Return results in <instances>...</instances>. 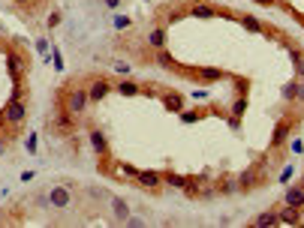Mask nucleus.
I'll use <instances>...</instances> for the list:
<instances>
[{
    "label": "nucleus",
    "mask_w": 304,
    "mask_h": 228,
    "mask_svg": "<svg viewBox=\"0 0 304 228\" xmlns=\"http://www.w3.org/2000/svg\"><path fill=\"white\" fill-rule=\"evenodd\" d=\"M301 183H304V180H301Z\"/></svg>",
    "instance_id": "38"
},
{
    "label": "nucleus",
    "mask_w": 304,
    "mask_h": 228,
    "mask_svg": "<svg viewBox=\"0 0 304 228\" xmlns=\"http://www.w3.org/2000/svg\"><path fill=\"white\" fill-rule=\"evenodd\" d=\"M196 75H199L202 81H220V78H226L220 69H196Z\"/></svg>",
    "instance_id": "17"
},
{
    "label": "nucleus",
    "mask_w": 304,
    "mask_h": 228,
    "mask_svg": "<svg viewBox=\"0 0 304 228\" xmlns=\"http://www.w3.org/2000/svg\"><path fill=\"white\" fill-rule=\"evenodd\" d=\"M292 63H295V72H298V78H304V51L301 48H292Z\"/></svg>",
    "instance_id": "18"
},
{
    "label": "nucleus",
    "mask_w": 304,
    "mask_h": 228,
    "mask_svg": "<svg viewBox=\"0 0 304 228\" xmlns=\"http://www.w3.org/2000/svg\"><path fill=\"white\" fill-rule=\"evenodd\" d=\"M163 180H166L169 186H178V189L187 186V177H184V174H172V171H169V174H163Z\"/></svg>",
    "instance_id": "21"
},
{
    "label": "nucleus",
    "mask_w": 304,
    "mask_h": 228,
    "mask_svg": "<svg viewBox=\"0 0 304 228\" xmlns=\"http://www.w3.org/2000/svg\"><path fill=\"white\" fill-rule=\"evenodd\" d=\"M88 138H91V150H94L97 156H108V141H105V132H102V129L94 126Z\"/></svg>",
    "instance_id": "9"
},
{
    "label": "nucleus",
    "mask_w": 304,
    "mask_h": 228,
    "mask_svg": "<svg viewBox=\"0 0 304 228\" xmlns=\"http://www.w3.org/2000/svg\"><path fill=\"white\" fill-rule=\"evenodd\" d=\"M256 3H268V6H271V3H274V0H256Z\"/></svg>",
    "instance_id": "37"
},
{
    "label": "nucleus",
    "mask_w": 304,
    "mask_h": 228,
    "mask_svg": "<svg viewBox=\"0 0 304 228\" xmlns=\"http://www.w3.org/2000/svg\"><path fill=\"white\" fill-rule=\"evenodd\" d=\"M289 153H304V141L301 138H292L289 141Z\"/></svg>",
    "instance_id": "24"
},
{
    "label": "nucleus",
    "mask_w": 304,
    "mask_h": 228,
    "mask_svg": "<svg viewBox=\"0 0 304 228\" xmlns=\"http://www.w3.org/2000/svg\"><path fill=\"white\" fill-rule=\"evenodd\" d=\"M190 12L199 15V18H211V15H217V9H214L211 3H193V6H190Z\"/></svg>",
    "instance_id": "16"
},
{
    "label": "nucleus",
    "mask_w": 304,
    "mask_h": 228,
    "mask_svg": "<svg viewBox=\"0 0 304 228\" xmlns=\"http://www.w3.org/2000/svg\"><path fill=\"white\" fill-rule=\"evenodd\" d=\"M292 174H295V168H292V165H286V168L280 171V177H277V180H280V183H289V180H292Z\"/></svg>",
    "instance_id": "25"
},
{
    "label": "nucleus",
    "mask_w": 304,
    "mask_h": 228,
    "mask_svg": "<svg viewBox=\"0 0 304 228\" xmlns=\"http://www.w3.org/2000/svg\"><path fill=\"white\" fill-rule=\"evenodd\" d=\"M111 213H115V219H118V222H127V216H130L127 201H124V198H111Z\"/></svg>",
    "instance_id": "15"
},
{
    "label": "nucleus",
    "mask_w": 304,
    "mask_h": 228,
    "mask_svg": "<svg viewBox=\"0 0 304 228\" xmlns=\"http://www.w3.org/2000/svg\"><path fill=\"white\" fill-rule=\"evenodd\" d=\"M57 24H60V12H51L49 15V27H57Z\"/></svg>",
    "instance_id": "34"
},
{
    "label": "nucleus",
    "mask_w": 304,
    "mask_h": 228,
    "mask_svg": "<svg viewBox=\"0 0 304 228\" xmlns=\"http://www.w3.org/2000/svg\"><path fill=\"white\" fill-rule=\"evenodd\" d=\"M111 66H115V69H118L121 75H127V72H130V63H124V60H115V63H111Z\"/></svg>",
    "instance_id": "33"
},
{
    "label": "nucleus",
    "mask_w": 304,
    "mask_h": 228,
    "mask_svg": "<svg viewBox=\"0 0 304 228\" xmlns=\"http://www.w3.org/2000/svg\"><path fill=\"white\" fill-rule=\"evenodd\" d=\"M118 93H124V96H136V93H139V84H136V81H121V84H118Z\"/></svg>",
    "instance_id": "22"
},
{
    "label": "nucleus",
    "mask_w": 304,
    "mask_h": 228,
    "mask_svg": "<svg viewBox=\"0 0 304 228\" xmlns=\"http://www.w3.org/2000/svg\"><path fill=\"white\" fill-rule=\"evenodd\" d=\"M108 93H111V84H108L105 78H94V84H91V90H88V96H91V105L102 102Z\"/></svg>",
    "instance_id": "8"
},
{
    "label": "nucleus",
    "mask_w": 304,
    "mask_h": 228,
    "mask_svg": "<svg viewBox=\"0 0 304 228\" xmlns=\"http://www.w3.org/2000/svg\"><path fill=\"white\" fill-rule=\"evenodd\" d=\"M283 204H289V207H304V183H298V186H289V189H286Z\"/></svg>",
    "instance_id": "11"
},
{
    "label": "nucleus",
    "mask_w": 304,
    "mask_h": 228,
    "mask_svg": "<svg viewBox=\"0 0 304 228\" xmlns=\"http://www.w3.org/2000/svg\"><path fill=\"white\" fill-rule=\"evenodd\" d=\"M46 195H49V207H57V210H66V207L72 204V192H69V186H63V183H60V186L54 183V186L49 189V192H46Z\"/></svg>",
    "instance_id": "5"
},
{
    "label": "nucleus",
    "mask_w": 304,
    "mask_h": 228,
    "mask_svg": "<svg viewBox=\"0 0 304 228\" xmlns=\"http://www.w3.org/2000/svg\"><path fill=\"white\" fill-rule=\"evenodd\" d=\"M250 225H253V228H271V225H280V216H277V210H265V213H259Z\"/></svg>",
    "instance_id": "12"
},
{
    "label": "nucleus",
    "mask_w": 304,
    "mask_h": 228,
    "mask_svg": "<svg viewBox=\"0 0 304 228\" xmlns=\"http://www.w3.org/2000/svg\"><path fill=\"white\" fill-rule=\"evenodd\" d=\"M220 189H223V192H235V189H238V180H223Z\"/></svg>",
    "instance_id": "26"
},
{
    "label": "nucleus",
    "mask_w": 304,
    "mask_h": 228,
    "mask_svg": "<svg viewBox=\"0 0 304 228\" xmlns=\"http://www.w3.org/2000/svg\"><path fill=\"white\" fill-rule=\"evenodd\" d=\"M241 24L250 30V33H265V27H262V21H256V18H250V15H241Z\"/></svg>",
    "instance_id": "20"
},
{
    "label": "nucleus",
    "mask_w": 304,
    "mask_h": 228,
    "mask_svg": "<svg viewBox=\"0 0 304 228\" xmlns=\"http://www.w3.org/2000/svg\"><path fill=\"white\" fill-rule=\"evenodd\" d=\"M36 144H40V141H36V132L27 135V153H36Z\"/></svg>",
    "instance_id": "32"
},
{
    "label": "nucleus",
    "mask_w": 304,
    "mask_h": 228,
    "mask_svg": "<svg viewBox=\"0 0 304 228\" xmlns=\"http://www.w3.org/2000/svg\"><path fill=\"white\" fill-rule=\"evenodd\" d=\"M166 108L169 111H181L184 108V96L181 93H166Z\"/></svg>",
    "instance_id": "19"
},
{
    "label": "nucleus",
    "mask_w": 304,
    "mask_h": 228,
    "mask_svg": "<svg viewBox=\"0 0 304 228\" xmlns=\"http://www.w3.org/2000/svg\"><path fill=\"white\" fill-rule=\"evenodd\" d=\"M24 117H27V96L24 93L21 96H9V102L3 105V111H0V126H3L9 135H15L18 126L24 123Z\"/></svg>",
    "instance_id": "1"
},
{
    "label": "nucleus",
    "mask_w": 304,
    "mask_h": 228,
    "mask_svg": "<svg viewBox=\"0 0 304 228\" xmlns=\"http://www.w3.org/2000/svg\"><path fill=\"white\" fill-rule=\"evenodd\" d=\"M199 117H202V114H199V111H187V114H184V123H196Z\"/></svg>",
    "instance_id": "31"
},
{
    "label": "nucleus",
    "mask_w": 304,
    "mask_h": 228,
    "mask_svg": "<svg viewBox=\"0 0 304 228\" xmlns=\"http://www.w3.org/2000/svg\"><path fill=\"white\" fill-rule=\"evenodd\" d=\"M6 69H9L12 84H24V75H27V54H24L18 45H6Z\"/></svg>",
    "instance_id": "3"
},
{
    "label": "nucleus",
    "mask_w": 304,
    "mask_h": 228,
    "mask_svg": "<svg viewBox=\"0 0 304 228\" xmlns=\"http://www.w3.org/2000/svg\"><path fill=\"white\" fill-rule=\"evenodd\" d=\"M280 96H283L286 102H295V99H304V84H298V81H289V84H283V90H280Z\"/></svg>",
    "instance_id": "13"
},
{
    "label": "nucleus",
    "mask_w": 304,
    "mask_h": 228,
    "mask_svg": "<svg viewBox=\"0 0 304 228\" xmlns=\"http://www.w3.org/2000/svg\"><path fill=\"white\" fill-rule=\"evenodd\" d=\"M130 24H133V21H130L127 15H118V18H115V27H118V30H124V27H130Z\"/></svg>",
    "instance_id": "28"
},
{
    "label": "nucleus",
    "mask_w": 304,
    "mask_h": 228,
    "mask_svg": "<svg viewBox=\"0 0 304 228\" xmlns=\"http://www.w3.org/2000/svg\"><path fill=\"white\" fill-rule=\"evenodd\" d=\"M51 54H54V57H51V63H54V69L60 72V69H63V57H60V51H57V48H54Z\"/></svg>",
    "instance_id": "29"
},
{
    "label": "nucleus",
    "mask_w": 304,
    "mask_h": 228,
    "mask_svg": "<svg viewBox=\"0 0 304 228\" xmlns=\"http://www.w3.org/2000/svg\"><path fill=\"white\" fill-rule=\"evenodd\" d=\"M36 51H40V54L46 57V51H49V42H46V39H40V42H36Z\"/></svg>",
    "instance_id": "35"
},
{
    "label": "nucleus",
    "mask_w": 304,
    "mask_h": 228,
    "mask_svg": "<svg viewBox=\"0 0 304 228\" xmlns=\"http://www.w3.org/2000/svg\"><path fill=\"white\" fill-rule=\"evenodd\" d=\"M244 108H247V99H244V96H238V99L232 102V114H235V117H241Z\"/></svg>",
    "instance_id": "23"
},
{
    "label": "nucleus",
    "mask_w": 304,
    "mask_h": 228,
    "mask_svg": "<svg viewBox=\"0 0 304 228\" xmlns=\"http://www.w3.org/2000/svg\"><path fill=\"white\" fill-rule=\"evenodd\" d=\"M136 183L142 189H148V192H160V189H163V174L160 171H139Z\"/></svg>",
    "instance_id": "6"
},
{
    "label": "nucleus",
    "mask_w": 304,
    "mask_h": 228,
    "mask_svg": "<svg viewBox=\"0 0 304 228\" xmlns=\"http://www.w3.org/2000/svg\"><path fill=\"white\" fill-rule=\"evenodd\" d=\"M289 132H292V120H289V117L277 120V126H274V135H271V147H274V150H280V147L289 141Z\"/></svg>",
    "instance_id": "7"
},
{
    "label": "nucleus",
    "mask_w": 304,
    "mask_h": 228,
    "mask_svg": "<svg viewBox=\"0 0 304 228\" xmlns=\"http://www.w3.org/2000/svg\"><path fill=\"white\" fill-rule=\"evenodd\" d=\"M277 216H280V225H301V207L283 204V207L277 210Z\"/></svg>",
    "instance_id": "10"
},
{
    "label": "nucleus",
    "mask_w": 304,
    "mask_h": 228,
    "mask_svg": "<svg viewBox=\"0 0 304 228\" xmlns=\"http://www.w3.org/2000/svg\"><path fill=\"white\" fill-rule=\"evenodd\" d=\"M124 225H130V228H142L145 225V219H139V216H127V222Z\"/></svg>",
    "instance_id": "30"
},
{
    "label": "nucleus",
    "mask_w": 304,
    "mask_h": 228,
    "mask_svg": "<svg viewBox=\"0 0 304 228\" xmlns=\"http://www.w3.org/2000/svg\"><path fill=\"white\" fill-rule=\"evenodd\" d=\"M18 6H30V3H36V0H15Z\"/></svg>",
    "instance_id": "36"
},
{
    "label": "nucleus",
    "mask_w": 304,
    "mask_h": 228,
    "mask_svg": "<svg viewBox=\"0 0 304 228\" xmlns=\"http://www.w3.org/2000/svg\"><path fill=\"white\" fill-rule=\"evenodd\" d=\"M75 129V114H69L63 105H57V114H54V120H51V132L54 135H72Z\"/></svg>",
    "instance_id": "4"
},
{
    "label": "nucleus",
    "mask_w": 304,
    "mask_h": 228,
    "mask_svg": "<svg viewBox=\"0 0 304 228\" xmlns=\"http://www.w3.org/2000/svg\"><path fill=\"white\" fill-rule=\"evenodd\" d=\"M57 105H63L69 114H75V117H82V114L91 108V96L82 84H69L63 93H57Z\"/></svg>",
    "instance_id": "2"
},
{
    "label": "nucleus",
    "mask_w": 304,
    "mask_h": 228,
    "mask_svg": "<svg viewBox=\"0 0 304 228\" xmlns=\"http://www.w3.org/2000/svg\"><path fill=\"white\" fill-rule=\"evenodd\" d=\"M148 42H151V48H166V27H154L148 33Z\"/></svg>",
    "instance_id": "14"
},
{
    "label": "nucleus",
    "mask_w": 304,
    "mask_h": 228,
    "mask_svg": "<svg viewBox=\"0 0 304 228\" xmlns=\"http://www.w3.org/2000/svg\"><path fill=\"white\" fill-rule=\"evenodd\" d=\"M102 6L115 12V9H121V6H124V0H102Z\"/></svg>",
    "instance_id": "27"
}]
</instances>
